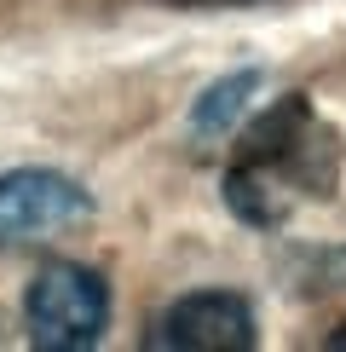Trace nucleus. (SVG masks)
Wrapping results in <instances>:
<instances>
[{"mask_svg":"<svg viewBox=\"0 0 346 352\" xmlns=\"http://www.w3.org/2000/svg\"><path fill=\"white\" fill-rule=\"evenodd\" d=\"M312 283H317V289H346V248L312 254Z\"/></svg>","mask_w":346,"mask_h":352,"instance_id":"423d86ee","label":"nucleus"},{"mask_svg":"<svg viewBox=\"0 0 346 352\" xmlns=\"http://www.w3.org/2000/svg\"><path fill=\"white\" fill-rule=\"evenodd\" d=\"M260 341L254 306L231 289H196V295H179L156 318L150 346L156 352H249Z\"/></svg>","mask_w":346,"mask_h":352,"instance_id":"20e7f679","label":"nucleus"},{"mask_svg":"<svg viewBox=\"0 0 346 352\" xmlns=\"http://www.w3.org/2000/svg\"><path fill=\"white\" fill-rule=\"evenodd\" d=\"M23 329L41 352H86L110 329V283L81 260H47L23 295Z\"/></svg>","mask_w":346,"mask_h":352,"instance_id":"f03ea898","label":"nucleus"},{"mask_svg":"<svg viewBox=\"0 0 346 352\" xmlns=\"http://www.w3.org/2000/svg\"><path fill=\"white\" fill-rule=\"evenodd\" d=\"M346 168V139L300 93L260 110L237 144V162L225 168V208L242 226H283L300 197H335Z\"/></svg>","mask_w":346,"mask_h":352,"instance_id":"f257e3e1","label":"nucleus"},{"mask_svg":"<svg viewBox=\"0 0 346 352\" xmlns=\"http://www.w3.org/2000/svg\"><path fill=\"white\" fill-rule=\"evenodd\" d=\"M93 214V197L58 168H12L0 173V248L41 243Z\"/></svg>","mask_w":346,"mask_h":352,"instance_id":"7ed1b4c3","label":"nucleus"},{"mask_svg":"<svg viewBox=\"0 0 346 352\" xmlns=\"http://www.w3.org/2000/svg\"><path fill=\"white\" fill-rule=\"evenodd\" d=\"M185 12H249V6H277V0H168Z\"/></svg>","mask_w":346,"mask_h":352,"instance_id":"0eeeda50","label":"nucleus"},{"mask_svg":"<svg viewBox=\"0 0 346 352\" xmlns=\"http://www.w3.org/2000/svg\"><path fill=\"white\" fill-rule=\"evenodd\" d=\"M254 93H260V69H231V76H220L214 87H202V98L191 104V133L208 139V144L225 139L231 127L249 116Z\"/></svg>","mask_w":346,"mask_h":352,"instance_id":"39448f33","label":"nucleus"}]
</instances>
